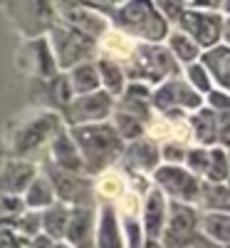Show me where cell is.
Returning a JSON list of instances; mask_svg holds the SVG:
<instances>
[{
    "mask_svg": "<svg viewBox=\"0 0 230 248\" xmlns=\"http://www.w3.org/2000/svg\"><path fill=\"white\" fill-rule=\"evenodd\" d=\"M70 137L79 149L85 171H89V174H99L107 167H112V164L124 154V147H127V144L119 139V134L114 132V127L107 122L72 127Z\"/></svg>",
    "mask_w": 230,
    "mask_h": 248,
    "instance_id": "obj_1",
    "label": "cell"
},
{
    "mask_svg": "<svg viewBox=\"0 0 230 248\" xmlns=\"http://www.w3.org/2000/svg\"><path fill=\"white\" fill-rule=\"evenodd\" d=\"M112 17L124 35L141 40L144 45H158L171 32L169 23L158 15L156 5L151 3H119Z\"/></svg>",
    "mask_w": 230,
    "mask_h": 248,
    "instance_id": "obj_2",
    "label": "cell"
},
{
    "mask_svg": "<svg viewBox=\"0 0 230 248\" xmlns=\"http://www.w3.org/2000/svg\"><path fill=\"white\" fill-rule=\"evenodd\" d=\"M178 30L191 37L203 52L218 47L223 32L220 3H186V13L178 20Z\"/></svg>",
    "mask_w": 230,
    "mask_h": 248,
    "instance_id": "obj_3",
    "label": "cell"
},
{
    "mask_svg": "<svg viewBox=\"0 0 230 248\" xmlns=\"http://www.w3.org/2000/svg\"><path fill=\"white\" fill-rule=\"evenodd\" d=\"M131 82H151V85H161L166 79L178 77V62L171 57V52L163 45H139L131 50V67L129 75Z\"/></svg>",
    "mask_w": 230,
    "mask_h": 248,
    "instance_id": "obj_4",
    "label": "cell"
},
{
    "mask_svg": "<svg viewBox=\"0 0 230 248\" xmlns=\"http://www.w3.org/2000/svg\"><path fill=\"white\" fill-rule=\"evenodd\" d=\"M151 107H156L163 117L169 119H178L186 112H198L203 107V97L188 85L186 79L173 77V79H166L151 92Z\"/></svg>",
    "mask_w": 230,
    "mask_h": 248,
    "instance_id": "obj_5",
    "label": "cell"
},
{
    "mask_svg": "<svg viewBox=\"0 0 230 248\" xmlns=\"http://www.w3.org/2000/svg\"><path fill=\"white\" fill-rule=\"evenodd\" d=\"M50 50H52V57L57 62V70H74L82 62H89V57L97 50V43L70 30L67 25H52Z\"/></svg>",
    "mask_w": 230,
    "mask_h": 248,
    "instance_id": "obj_6",
    "label": "cell"
},
{
    "mask_svg": "<svg viewBox=\"0 0 230 248\" xmlns=\"http://www.w3.org/2000/svg\"><path fill=\"white\" fill-rule=\"evenodd\" d=\"M198 211L196 206L169 203V216H166V226L161 233V246L163 248H196V241L203 238L198 231Z\"/></svg>",
    "mask_w": 230,
    "mask_h": 248,
    "instance_id": "obj_7",
    "label": "cell"
},
{
    "mask_svg": "<svg viewBox=\"0 0 230 248\" xmlns=\"http://www.w3.org/2000/svg\"><path fill=\"white\" fill-rule=\"evenodd\" d=\"M154 181H156V189L163 196H171L178 203L196 206L198 194H201V179H196L193 174H188L183 167H169V164H161V167L154 171Z\"/></svg>",
    "mask_w": 230,
    "mask_h": 248,
    "instance_id": "obj_8",
    "label": "cell"
},
{
    "mask_svg": "<svg viewBox=\"0 0 230 248\" xmlns=\"http://www.w3.org/2000/svg\"><path fill=\"white\" fill-rule=\"evenodd\" d=\"M109 114H114V97L104 90L74 97L65 107V119L72 127H85V124H101Z\"/></svg>",
    "mask_w": 230,
    "mask_h": 248,
    "instance_id": "obj_9",
    "label": "cell"
},
{
    "mask_svg": "<svg viewBox=\"0 0 230 248\" xmlns=\"http://www.w3.org/2000/svg\"><path fill=\"white\" fill-rule=\"evenodd\" d=\"M47 179L52 184L55 199H59L65 206H92V186L85 176L59 171L57 167H47Z\"/></svg>",
    "mask_w": 230,
    "mask_h": 248,
    "instance_id": "obj_10",
    "label": "cell"
},
{
    "mask_svg": "<svg viewBox=\"0 0 230 248\" xmlns=\"http://www.w3.org/2000/svg\"><path fill=\"white\" fill-rule=\"evenodd\" d=\"M55 10H62L65 15H62V20L67 23L70 30L79 32V35H85L89 40H97L101 35H107L109 25H107V15H99L94 13L89 5H77V3H59L55 5Z\"/></svg>",
    "mask_w": 230,
    "mask_h": 248,
    "instance_id": "obj_11",
    "label": "cell"
},
{
    "mask_svg": "<svg viewBox=\"0 0 230 248\" xmlns=\"http://www.w3.org/2000/svg\"><path fill=\"white\" fill-rule=\"evenodd\" d=\"M59 127V117L55 112H45V114H40L35 119H30L28 124H23L15 137H13V152L17 156H23L32 149H37L43 141H47L50 134H55Z\"/></svg>",
    "mask_w": 230,
    "mask_h": 248,
    "instance_id": "obj_12",
    "label": "cell"
},
{
    "mask_svg": "<svg viewBox=\"0 0 230 248\" xmlns=\"http://www.w3.org/2000/svg\"><path fill=\"white\" fill-rule=\"evenodd\" d=\"M166 216H169V201L166 196L156 189L146 194L144 199V216H141V231L146 241H161L163 226H166Z\"/></svg>",
    "mask_w": 230,
    "mask_h": 248,
    "instance_id": "obj_13",
    "label": "cell"
},
{
    "mask_svg": "<svg viewBox=\"0 0 230 248\" xmlns=\"http://www.w3.org/2000/svg\"><path fill=\"white\" fill-rule=\"evenodd\" d=\"M65 238L70 248H94V209L92 206H77L70 211V223Z\"/></svg>",
    "mask_w": 230,
    "mask_h": 248,
    "instance_id": "obj_14",
    "label": "cell"
},
{
    "mask_svg": "<svg viewBox=\"0 0 230 248\" xmlns=\"http://www.w3.org/2000/svg\"><path fill=\"white\" fill-rule=\"evenodd\" d=\"M37 171L28 161H5L0 169V194L3 196H23L28 186L35 181Z\"/></svg>",
    "mask_w": 230,
    "mask_h": 248,
    "instance_id": "obj_15",
    "label": "cell"
},
{
    "mask_svg": "<svg viewBox=\"0 0 230 248\" xmlns=\"http://www.w3.org/2000/svg\"><path fill=\"white\" fill-rule=\"evenodd\" d=\"M50 149H52V159H55L52 167H57L59 171H67V174H82L85 171V164H82L77 144L72 141V137L65 129L55 132Z\"/></svg>",
    "mask_w": 230,
    "mask_h": 248,
    "instance_id": "obj_16",
    "label": "cell"
},
{
    "mask_svg": "<svg viewBox=\"0 0 230 248\" xmlns=\"http://www.w3.org/2000/svg\"><path fill=\"white\" fill-rule=\"evenodd\" d=\"M124 159H127V164L131 169L136 171H149L154 174L158 167H161V154H158V147L151 141V139H136L131 144H127L124 147Z\"/></svg>",
    "mask_w": 230,
    "mask_h": 248,
    "instance_id": "obj_17",
    "label": "cell"
},
{
    "mask_svg": "<svg viewBox=\"0 0 230 248\" xmlns=\"http://www.w3.org/2000/svg\"><path fill=\"white\" fill-rule=\"evenodd\" d=\"M119 112H127L131 117H136L139 122H149L151 117V90L149 85L141 82H129L127 90L121 92V102H119Z\"/></svg>",
    "mask_w": 230,
    "mask_h": 248,
    "instance_id": "obj_18",
    "label": "cell"
},
{
    "mask_svg": "<svg viewBox=\"0 0 230 248\" xmlns=\"http://www.w3.org/2000/svg\"><path fill=\"white\" fill-rule=\"evenodd\" d=\"M201 65L211 75L213 87L230 94V50L223 45H218L213 50H205L201 55Z\"/></svg>",
    "mask_w": 230,
    "mask_h": 248,
    "instance_id": "obj_19",
    "label": "cell"
},
{
    "mask_svg": "<svg viewBox=\"0 0 230 248\" xmlns=\"http://www.w3.org/2000/svg\"><path fill=\"white\" fill-rule=\"evenodd\" d=\"M188 124H191V132H193V139L198 141V147L203 149L218 147V114L216 112L201 107L198 112L188 117Z\"/></svg>",
    "mask_w": 230,
    "mask_h": 248,
    "instance_id": "obj_20",
    "label": "cell"
},
{
    "mask_svg": "<svg viewBox=\"0 0 230 248\" xmlns=\"http://www.w3.org/2000/svg\"><path fill=\"white\" fill-rule=\"evenodd\" d=\"M94 248H127L119 229V218L112 206H104L99 211V223L94 229Z\"/></svg>",
    "mask_w": 230,
    "mask_h": 248,
    "instance_id": "obj_21",
    "label": "cell"
},
{
    "mask_svg": "<svg viewBox=\"0 0 230 248\" xmlns=\"http://www.w3.org/2000/svg\"><path fill=\"white\" fill-rule=\"evenodd\" d=\"M196 206H201L203 214H230V189L225 184L201 181V194Z\"/></svg>",
    "mask_w": 230,
    "mask_h": 248,
    "instance_id": "obj_22",
    "label": "cell"
},
{
    "mask_svg": "<svg viewBox=\"0 0 230 248\" xmlns=\"http://www.w3.org/2000/svg\"><path fill=\"white\" fill-rule=\"evenodd\" d=\"M198 231L205 241L230 246V214H201L198 216Z\"/></svg>",
    "mask_w": 230,
    "mask_h": 248,
    "instance_id": "obj_23",
    "label": "cell"
},
{
    "mask_svg": "<svg viewBox=\"0 0 230 248\" xmlns=\"http://www.w3.org/2000/svg\"><path fill=\"white\" fill-rule=\"evenodd\" d=\"M166 50L171 52V57L178 62V65H196V62H201V55H203V50L193 43L188 35H183L181 30H173V32H169V37H166Z\"/></svg>",
    "mask_w": 230,
    "mask_h": 248,
    "instance_id": "obj_24",
    "label": "cell"
},
{
    "mask_svg": "<svg viewBox=\"0 0 230 248\" xmlns=\"http://www.w3.org/2000/svg\"><path fill=\"white\" fill-rule=\"evenodd\" d=\"M97 72H99L104 92L112 97H121V92L127 90V72H124V67L119 62L112 57H101L97 62Z\"/></svg>",
    "mask_w": 230,
    "mask_h": 248,
    "instance_id": "obj_25",
    "label": "cell"
},
{
    "mask_svg": "<svg viewBox=\"0 0 230 248\" xmlns=\"http://www.w3.org/2000/svg\"><path fill=\"white\" fill-rule=\"evenodd\" d=\"M70 206L65 203H52L50 209H45V214H40V223H43V231L50 241H59L65 238L67 223H70Z\"/></svg>",
    "mask_w": 230,
    "mask_h": 248,
    "instance_id": "obj_26",
    "label": "cell"
},
{
    "mask_svg": "<svg viewBox=\"0 0 230 248\" xmlns=\"http://www.w3.org/2000/svg\"><path fill=\"white\" fill-rule=\"evenodd\" d=\"M70 85H72V92H74L77 97L99 92L101 79H99L97 65H94V62H82V65H77V67L72 70V75H70Z\"/></svg>",
    "mask_w": 230,
    "mask_h": 248,
    "instance_id": "obj_27",
    "label": "cell"
},
{
    "mask_svg": "<svg viewBox=\"0 0 230 248\" xmlns=\"http://www.w3.org/2000/svg\"><path fill=\"white\" fill-rule=\"evenodd\" d=\"M55 203V191L47 176H35V181L28 186V191L23 194V206L28 209H50Z\"/></svg>",
    "mask_w": 230,
    "mask_h": 248,
    "instance_id": "obj_28",
    "label": "cell"
},
{
    "mask_svg": "<svg viewBox=\"0 0 230 248\" xmlns=\"http://www.w3.org/2000/svg\"><path fill=\"white\" fill-rule=\"evenodd\" d=\"M114 132L119 134V139L124 141V144H131V141H136V139H144V134H146V124L144 122H139L136 117H131V114H127V112H119V109H114Z\"/></svg>",
    "mask_w": 230,
    "mask_h": 248,
    "instance_id": "obj_29",
    "label": "cell"
},
{
    "mask_svg": "<svg viewBox=\"0 0 230 248\" xmlns=\"http://www.w3.org/2000/svg\"><path fill=\"white\" fill-rule=\"evenodd\" d=\"M230 174V164H228V149L213 147L208 149V171L203 176L205 184H225Z\"/></svg>",
    "mask_w": 230,
    "mask_h": 248,
    "instance_id": "obj_30",
    "label": "cell"
},
{
    "mask_svg": "<svg viewBox=\"0 0 230 248\" xmlns=\"http://www.w3.org/2000/svg\"><path fill=\"white\" fill-rule=\"evenodd\" d=\"M186 82H188V85H191L201 97H205L208 92L213 90V79H211V75H208V70L201 65V62L186 67Z\"/></svg>",
    "mask_w": 230,
    "mask_h": 248,
    "instance_id": "obj_31",
    "label": "cell"
},
{
    "mask_svg": "<svg viewBox=\"0 0 230 248\" xmlns=\"http://www.w3.org/2000/svg\"><path fill=\"white\" fill-rule=\"evenodd\" d=\"M183 169L188 174H193L196 179L203 181L205 171H208V149L203 147H193V149H188L186 152V161H183Z\"/></svg>",
    "mask_w": 230,
    "mask_h": 248,
    "instance_id": "obj_32",
    "label": "cell"
},
{
    "mask_svg": "<svg viewBox=\"0 0 230 248\" xmlns=\"http://www.w3.org/2000/svg\"><path fill=\"white\" fill-rule=\"evenodd\" d=\"M186 147L181 141H166L163 147L158 149V154H161V159L169 164V167H183V161H186Z\"/></svg>",
    "mask_w": 230,
    "mask_h": 248,
    "instance_id": "obj_33",
    "label": "cell"
},
{
    "mask_svg": "<svg viewBox=\"0 0 230 248\" xmlns=\"http://www.w3.org/2000/svg\"><path fill=\"white\" fill-rule=\"evenodd\" d=\"M124 246L127 248H141L144 243V231H141V221H136L134 216L124 218Z\"/></svg>",
    "mask_w": 230,
    "mask_h": 248,
    "instance_id": "obj_34",
    "label": "cell"
},
{
    "mask_svg": "<svg viewBox=\"0 0 230 248\" xmlns=\"http://www.w3.org/2000/svg\"><path fill=\"white\" fill-rule=\"evenodd\" d=\"M203 107H208L216 114H225V112H230V94L218 90V87H213L211 92L203 97Z\"/></svg>",
    "mask_w": 230,
    "mask_h": 248,
    "instance_id": "obj_35",
    "label": "cell"
},
{
    "mask_svg": "<svg viewBox=\"0 0 230 248\" xmlns=\"http://www.w3.org/2000/svg\"><path fill=\"white\" fill-rule=\"evenodd\" d=\"M15 229L23 233V236H40V229H43V223H40V214H25V216H17L15 221Z\"/></svg>",
    "mask_w": 230,
    "mask_h": 248,
    "instance_id": "obj_36",
    "label": "cell"
},
{
    "mask_svg": "<svg viewBox=\"0 0 230 248\" xmlns=\"http://www.w3.org/2000/svg\"><path fill=\"white\" fill-rule=\"evenodd\" d=\"M156 10H158V15L166 20V23H176L178 25L181 15L186 13V3H156Z\"/></svg>",
    "mask_w": 230,
    "mask_h": 248,
    "instance_id": "obj_37",
    "label": "cell"
},
{
    "mask_svg": "<svg viewBox=\"0 0 230 248\" xmlns=\"http://www.w3.org/2000/svg\"><path fill=\"white\" fill-rule=\"evenodd\" d=\"M218 147L230 152V112L218 114Z\"/></svg>",
    "mask_w": 230,
    "mask_h": 248,
    "instance_id": "obj_38",
    "label": "cell"
},
{
    "mask_svg": "<svg viewBox=\"0 0 230 248\" xmlns=\"http://www.w3.org/2000/svg\"><path fill=\"white\" fill-rule=\"evenodd\" d=\"M220 45L230 50V17L223 15V32H220Z\"/></svg>",
    "mask_w": 230,
    "mask_h": 248,
    "instance_id": "obj_39",
    "label": "cell"
},
{
    "mask_svg": "<svg viewBox=\"0 0 230 248\" xmlns=\"http://www.w3.org/2000/svg\"><path fill=\"white\" fill-rule=\"evenodd\" d=\"M28 248H52V241L47 236H35V238H30Z\"/></svg>",
    "mask_w": 230,
    "mask_h": 248,
    "instance_id": "obj_40",
    "label": "cell"
},
{
    "mask_svg": "<svg viewBox=\"0 0 230 248\" xmlns=\"http://www.w3.org/2000/svg\"><path fill=\"white\" fill-rule=\"evenodd\" d=\"M116 189H119V181H116V179H104V184H101V191H104V194L109 191V194L114 196Z\"/></svg>",
    "mask_w": 230,
    "mask_h": 248,
    "instance_id": "obj_41",
    "label": "cell"
},
{
    "mask_svg": "<svg viewBox=\"0 0 230 248\" xmlns=\"http://www.w3.org/2000/svg\"><path fill=\"white\" fill-rule=\"evenodd\" d=\"M141 248H163V246H161V241H146V238H144Z\"/></svg>",
    "mask_w": 230,
    "mask_h": 248,
    "instance_id": "obj_42",
    "label": "cell"
},
{
    "mask_svg": "<svg viewBox=\"0 0 230 248\" xmlns=\"http://www.w3.org/2000/svg\"><path fill=\"white\" fill-rule=\"evenodd\" d=\"M228 164H230V152H228ZM225 186L230 189V174H228V181H225Z\"/></svg>",
    "mask_w": 230,
    "mask_h": 248,
    "instance_id": "obj_43",
    "label": "cell"
},
{
    "mask_svg": "<svg viewBox=\"0 0 230 248\" xmlns=\"http://www.w3.org/2000/svg\"><path fill=\"white\" fill-rule=\"evenodd\" d=\"M52 248H70V246H65V243H52Z\"/></svg>",
    "mask_w": 230,
    "mask_h": 248,
    "instance_id": "obj_44",
    "label": "cell"
},
{
    "mask_svg": "<svg viewBox=\"0 0 230 248\" xmlns=\"http://www.w3.org/2000/svg\"><path fill=\"white\" fill-rule=\"evenodd\" d=\"M225 248H230V246H225Z\"/></svg>",
    "mask_w": 230,
    "mask_h": 248,
    "instance_id": "obj_45",
    "label": "cell"
}]
</instances>
